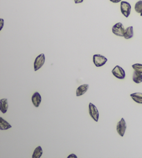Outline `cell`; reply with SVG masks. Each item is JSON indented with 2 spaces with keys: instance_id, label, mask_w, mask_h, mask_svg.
Instances as JSON below:
<instances>
[{
  "instance_id": "obj_12",
  "label": "cell",
  "mask_w": 142,
  "mask_h": 158,
  "mask_svg": "<svg viewBox=\"0 0 142 158\" xmlns=\"http://www.w3.org/2000/svg\"><path fill=\"white\" fill-rule=\"evenodd\" d=\"M132 80L134 82H135L136 84H140L142 82V73L135 70L133 73Z\"/></svg>"
},
{
  "instance_id": "obj_7",
  "label": "cell",
  "mask_w": 142,
  "mask_h": 158,
  "mask_svg": "<svg viewBox=\"0 0 142 158\" xmlns=\"http://www.w3.org/2000/svg\"><path fill=\"white\" fill-rule=\"evenodd\" d=\"M121 11L125 18H128L131 11V5L129 2H121Z\"/></svg>"
},
{
  "instance_id": "obj_6",
  "label": "cell",
  "mask_w": 142,
  "mask_h": 158,
  "mask_svg": "<svg viewBox=\"0 0 142 158\" xmlns=\"http://www.w3.org/2000/svg\"><path fill=\"white\" fill-rule=\"evenodd\" d=\"M126 128H127L126 122L125 121V119L124 118H122L116 125L117 132L119 133V135L121 136V137H124L125 132V130H126Z\"/></svg>"
},
{
  "instance_id": "obj_15",
  "label": "cell",
  "mask_w": 142,
  "mask_h": 158,
  "mask_svg": "<svg viewBox=\"0 0 142 158\" xmlns=\"http://www.w3.org/2000/svg\"><path fill=\"white\" fill-rule=\"evenodd\" d=\"M43 153V151L42 148L41 146H37L36 148L34 150V153H33L32 155V158H40L42 156V155Z\"/></svg>"
},
{
  "instance_id": "obj_2",
  "label": "cell",
  "mask_w": 142,
  "mask_h": 158,
  "mask_svg": "<svg viewBox=\"0 0 142 158\" xmlns=\"http://www.w3.org/2000/svg\"><path fill=\"white\" fill-rule=\"evenodd\" d=\"M125 28L123 24L121 23H118L114 24L112 27V33L116 35L117 36L120 37H124V33H125Z\"/></svg>"
},
{
  "instance_id": "obj_21",
  "label": "cell",
  "mask_w": 142,
  "mask_h": 158,
  "mask_svg": "<svg viewBox=\"0 0 142 158\" xmlns=\"http://www.w3.org/2000/svg\"><path fill=\"white\" fill-rule=\"evenodd\" d=\"M71 157H74V158H77V156L74 154H71L70 155L68 156V158H71Z\"/></svg>"
},
{
  "instance_id": "obj_13",
  "label": "cell",
  "mask_w": 142,
  "mask_h": 158,
  "mask_svg": "<svg viewBox=\"0 0 142 158\" xmlns=\"http://www.w3.org/2000/svg\"><path fill=\"white\" fill-rule=\"evenodd\" d=\"M133 100L139 104H142V94L141 93H135L130 95Z\"/></svg>"
},
{
  "instance_id": "obj_17",
  "label": "cell",
  "mask_w": 142,
  "mask_h": 158,
  "mask_svg": "<svg viewBox=\"0 0 142 158\" xmlns=\"http://www.w3.org/2000/svg\"><path fill=\"white\" fill-rule=\"evenodd\" d=\"M132 67L134 69V70H136V71L142 73V64H133Z\"/></svg>"
},
{
  "instance_id": "obj_22",
  "label": "cell",
  "mask_w": 142,
  "mask_h": 158,
  "mask_svg": "<svg viewBox=\"0 0 142 158\" xmlns=\"http://www.w3.org/2000/svg\"><path fill=\"white\" fill-rule=\"evenodd\" d=\"M140 15H141V16H142V12L140 13Z\"/></svg>"
},
{
  "instance_id": "obj_10",
  "label": "cell",
  "mask_w": 142,
  "mask_h": 158,
  "mask_svg": "<svg viewBox=\"0 0 142 158\" xmlns=\"http://www.w3.org/2000/svg\"><path fill=\"white\" fill-rule=\"evenodd\" d=\"M9 108V104H8V100L6 98H3L0 100V110L3 114L6 113Z\"/></svg>"
},
{
  "instance_id": "obj_18",
  "label": "cell",
  "mask_w": 142,
  "mask_h": 158,
  "mask_svg": "<svg viewBox=\"0 0 142 158\" xmlns=\"http://www.w3.org/2000/svg\"><path fill=\"white\" fill-rule=\"evenodd\" d=\"M4 19H2V18L0 19V23H1V26H0V31H2V29H3V27H4Z\"/></svg>"
},
{
  "instance_id": "obj_9",
  "label": "cell",
  "mask_w": 142,
  "mask_h": 158,
  "mask_svg": "<svg viewBox=\"0 0 142 158\" xmlns=\"http://www.w3.org/2000/svg\"><path fill=\"white\" fill-rule=\"evenodd\" d=\"M88 89L89 84H83V85H81L77 89H76V96L78 97L83 96V94H85Z\"/></svg>"
},
{
  "instance_id": "obj_1",
  "label": "cell",
  "mask_w": 142,
  "mask_h": 158,
  "mask_svg": "<svg viewBox=\"0 0 142 158\" xmlns=\"http://www.w3.org/2000/svg\"><path fill=\"white\" fill-rule=\"evenodd\" d=\"M108 59L101 54H94L93 56V62L96 67H101L106 64Z\"/></svg>"
},
{
  "instance_id": "obj_11",
  "label": "cell",
  "mask_w": 142,
  "mask_h": 158,
  "mask_svg": "<svg viewBox=\"0 0 142 158\" xmlns=\"http://www.w3.org/2000/svg\"><path fill=\"white\" fill-rule=\"evenodd\" d=\"M11 125H10L6 120H4L2 117H0V130H6L8 129L11 128Z\"/></svg>"
},
{
  "instance_id": "obj_8",
  "label": "cell",
  "mask_w": 142,
  "mask_h": 158,
  "mask_svg": "<svg viewBox=\"0 0 142 158\" xmlns=\"http://www.w3.org/2000/svg\"><path fill=\"white\" fill-rule=\"evenodd\" d=\"M31 100L34 105L35 107H38L40 105L41 101H42V97H41L40 94L38 92H35L31 98Z\"/></svg>"
},
{
  "instance_id": "obj_20",
  "label": "cell",
  "mask_w": 142,
  "mask_h": 158,
  "mask_svg": "<svg viewBox=\"0 0 142 158\" xmlns=\"http://www.w3.org/2000/svg\"><path fill=\"white\" fill-rule=\"evenodd\" d=\"M83 2V0H74V2L76 4H81Z\"/></svg>"
},
{
  "instance_id": "obj_19",
  "label": "cell",
  "mask_w": 142,
  "mask_h": 158,
  "mask_svg": "<svg viewBox=\"0 0 142 158\" xmlns=\"http://www.w3.org/2000/svg\"><path fill=\"white\" fill-rule=\"evenodd\" d=\"M110 1L112 3H119V2H121L122 0H110Z\"/></svg>"
},
{
  "instance_id": "obj_16",
  "label": "cell",
  "mask_w": 142,
  "mask_h": 158,
  "mask_svg": "<svg viewBox=\"0 0 142 158\" xmlns=\"http://www.w3.org/2000/svg\"><path fill=\"white\" fill-rule=\"evenodd\" d=\"M135 9L136 12L138 13H141L142 12V0H140L135 4Z\"/></svg>"
},
{
  "instance_id": "obj_3",
  "label": "cell",
  "mask_w": 142,
  "mask_h": 158,
  "mask_svg": "<svg viewBox=\"0 0 142 158\" xmlns=\"http://www.w3.org/2000/svg\"><path fill=\"white\" fill-rule=\"evenodd\" d=\"M45 54H41L39 56H37L35 60L34 64L35 71H37V70L40 69L43 66V65L45 64Z\"/></svg>"
},
{
  "instance_id": "obj_4",
  "label": "cell",
  "mask_w": 142,
  "mask_h": 158,
  "mask_svg": "<svg viewBox=\"0 0 142 158\" xmlns=\"http://www.w3.org/2000/svg\"><path fill=\"white\" fill-rule=\"evenodd\" d=\"M89 113L92 118L94 120V121L98 122L99 118V110L94 105H93L92 102L89 104Z\"/></svg>"
},
{
  "instance_id": "obj_5",
  "label": "cell",
  "mask_w": 142,
  "mask_h": 158,
  "mask_svg": "<svg viewBox=\"0 0 142 158\" xmlns=\"http://www.w3.org/2000/svg\"><path fill=\"white\" fill-rule=\"evenodd\" d=\"M113 75L119 80H124L125 77V73L124 69H122L121 66H116L112 70Z\"/></svg>"
},
{
  "instance_id": "obj_14",
  "label": "cell",
  "mask_w": 142,
  "mask_h": 158,
  "mask_svg": "<svg viewBox=\"0 0 142 158\" xmlns=\"http://www.w3.org/2000/svg\"><path fill=\"white\" fill-rule=\"evenodd\" d=\"M134 36V31H133V27L130 26L128 27L127 29L125 30V33L124 37L125 39H130L131 38H132Z\"/></svg>"
}]
</instances>
